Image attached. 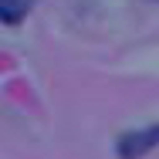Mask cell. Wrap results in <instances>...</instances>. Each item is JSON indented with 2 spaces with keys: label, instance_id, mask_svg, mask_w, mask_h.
<instances>
[{
  "label": "cell",
  "instance_id": "1",
  "mask_svg": "<svg viewBox=\"0 0 159 159\" xmlns=\"http://www.w3.org/2000/svg\"><path fill=\"white\" fill-rule=\"evenodd\" d=\"M156 146H159V125H149V129H139V132H125L115 149L122 159H142Z\"/></svg>",
  "mask_w": 159,
  "mask_h": 159
},
{
  "label": "cell",
  "instance_id": "2",
  "mask_svg": "<svg viewBox=\"0 0 159 159\" xmlns=\"http://www.w3.org/2000/svg\"><path fill=\"white\" fill-rule=\"evenodd\" d=\"M31 7L34 0H0V17H3V24H17Z\"/></svg>",
  "mask_w": 159,
  "mask_h": 159
}]
</instances>
